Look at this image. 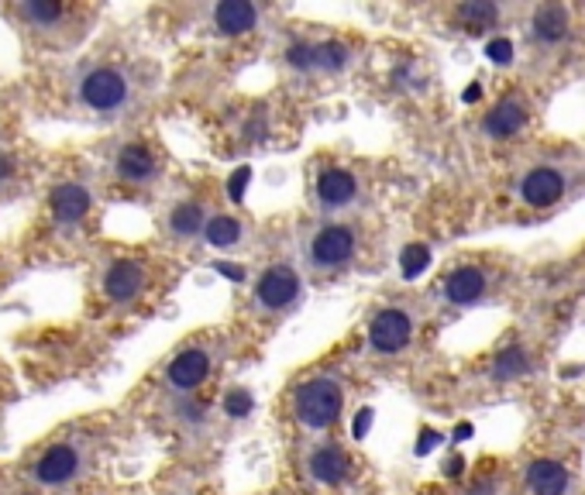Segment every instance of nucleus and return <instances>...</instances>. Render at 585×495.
<instances>
[{"label":"nucleus","mask_w":585,"mask_h":495,"mask_svg":"<svg viewBox=\"0 0 585 495\" xmlns=\"http://www.w3.org/2000/svg\"><path fill=\"white\" fill-rule=\"evenodd\" d=\"M151 90V70L124 49H94L52 76V94L62 111L80 121L118 124L132 117Z\"/></svg>","instance_id":"f257e3e1"},{"label":"nucleus","mask_w":585,"mask_h":495,"mask_svg":"<svg viewBox=\"0 0 585 495\" xmlns=\"http://www.w3.org/2000/svg\"><path fill=\"white\" fill-rule=\"evenodd\" d=\"M103 465V434L94 423H66L32 444L11 479L17 495H80Z\"/></svg>","instance_id":"f03ea898"},{"label":"nucleus","mask_w":585,"mask_h":495,"mask_svg":"<svg viewBox=\"0 0 585 495\" xmlns=\"http://www.w3.org/2000/svg\"><path fill=\"white\" fill-rule=\"evenodd\" d=\"M97 200H100V186L86 165H70L56 172L35 218L32 248H38V255H59L80 248L97 218Z\"/></svg>","instance_id":"7ed1b4c3"},{"label":"nucleus","mask_w":585,"mask_h":495,"mask_svg":"<svg viewBox=\"0 0 585 495\" xmlns=\"http://www.w3.org/2000/svg\"><path fill=\"white\" fill-rule=\"evenodd\" d=\"M0 14L28 55H70L94 32L100 8L80 0H11Z\"/></svg>","instance_id":"20e7f679"},{"label":"nucleus","mask_w":585,"mask_h":495,"mask_svg":"<svg viewBox=\"0 0 585 495\" xmlns=\"http://www.w3.org/2000/svg\"><path fill=\"white\" fill-rule=\"evenodd\" d=\"M156 279H159L156 265H151L145 255L114 251V255L100 258V265L94 272L97 304L111 313H132L151 296Z\"/></svg>","instance_id":"39448f33"},{"label":"nucleus","mask_w":585,"mask_h":495,"mask_svg":"<svg viewBox=\"0 0 585 495\" xmlns=\"http://www.w3.org/2000/svg\"><path fill=\"white\" fill-rule=\"evenodd\" d=\"M107 180L121 193H148L156 189L166 176V159L159 145L145 135H124L111 145L103 162Z\"/></svg>","instance_id":"423d86ee"},{"label":"nucleus","mask_w":585,"mask_h":495,"mask_svg":"<svg viewBox=\"0 0 585 495\" xmlns=\"http://www.w3.org/2000/svg\"><path fill=\"white\" fill-rule=\"evenodd\" d=\"M365 234L355 221H324L317 224L307 242H303V258L314 272H341L349 269L355 258L362 255Z\"/></svg>","instance_id":"0eeeda50"},{"label":"nucleus","mask_w":585,"mask_h":495,"mask_svg":"<svg viewBox=\"0 0 585 495\" xmlns=\"http://www.w3.org/2000/svg\"><path fill=\"white\" fill-rule=\"evenodd\" d=\"M344 413V382L338 375H310L293 389V417L307 434H324L338 426Z\"/></svg>","instance_id":"6e6552de"},{"label":"nucleus","mask_w":585,"mask_h":495,"mask_svg":"<svg viewBox=\"0 0 585 495\" xmlns=\"http://www.w3.org/2000/svg\"><path fill=\"white\" fill-rule=\"evenodd\" d=\"M38 176V159L25 132L0 107V200H14L28 193Z\"/></svg>","instance_id":"1a4fd4ad"},{"label":"nucleus","mask_w":585,"mask_h":495,"mask_svg":"<svg viewBox=\"0 0 585 495\" xmlns=\"http://www.w3.org/2000/svg\"><path fill=\"white\" fill-rule=\"evenodd\" d=\"M303 304V275L290 262H272L258 272L252 286V307L263 317H287Z\"/></svg>","instance_id":"9d476101"},{"label":"nucleus","mask_w":585,"mask_h":495,"mask_svg":"<svg viewBox=\"0 0 585 495\" xmlns=\"http://www.w3.org/2000/svg\"><path fill=\"white\" fill-rule=\"evenodd\" d=\"M210 372H214V351L207 348V344L193 341L169 358V364L162 369V385H166L169 396L186 399V396L204 389Z\"/></svg>","instance_id":"9b49d317"},{"label":"nucleus","mask_w":585,"mask_h":495,"mask_svg":"<svg viewBox=\"0 0 585 495\" xmlns=\"http://www.w3.org/2000/svg\"><path fill=\"white\" fill-rule=\"evenodd\" d=\"M417 334V317L403 304L382 307L373 320H368V351L393 358L410 348V341Z\"/></svg>","instance_id":"f8f14e48"},{"label":"nucleus","mask_w":585,"mask_h":495,"mask_svg":"<svg viewBox=\"0 0 585 495\" xmlns=\"http://www.w3.org/2000/svg\"><path fill=\"white\" fill-rule=\"evenodd\" d=\"M516 197L531 210H551L569 197V172L561 165L540 162L527 169L516 183Z\"/></svg>","instance_id":"ddd939ff"},{"label":"nucleus","mask_w":585,"mask_h":495,"mask_svg":"<svg viewBox=\"0 0 585 495\" xmlns=\"http://www.w3.org/2000/svg\"><path fill=\"white\" fill-rule=\"evenodd\" d=\"M314 197H317V207L324 213H341L358 203L362 197V180L358 172L349 169V165H328L320 169V176L314 183Z\"/></svg>","instance_id":"4468645a"},{"label":"nucleus","mask_w":585,"mask_h":495,"mask_svg":"<svg viewBox=\"0 0 585 495\" xmlns=\"http://www.w3.org/2000/svg\"><path fill=\"white\" fill-rule=\"evenodd\" d=\"M531 121V100L524 94H507L496 100L483 117V135L492 141H510L527 127Z\"/></svg>","instance_id":"2eb2a0df"},{"label":"nucleus","mask_w":585,"mask_h":495,"mask_svg":"<svg viewBox=\"0 0 585 495\" xmlns=\"http://www.w3.org/2000/svg\"><path fill=\"white\" fill-rule=\"evenodd\" d=\"M492 293V272L483 269V265H462L454 269L444 283H441V296L448 307H479L483 299Z\"/></svg>","instance_id":"dca6fc26"},{"label":"nucleus","mask_w":585,"mask_h":495,"mask_svg":"<svg viewBox=\"0 0 585 495\" xmlns=\"http://www.w3.org/2000/svg\"><path fill=\"white\" fill-rule=\"evenodd\" d=\"M210 207H207V200H200V197H183V200H176V203H169V210H166V218H162V227H166V234L172 242H180V245H186V242H204V231H207V221H210Z\"/></svg>","instance_id":"f3484780"},{"label":"nucleus","mask_w":585,"mask_h":495,"mask_svg":"<svg viewBox=\"0 0 585 495\" xmlns=\"http://www.w3.org/2000/svg\"><path fill=\"white\" fill-rule=\"evenodd\" d=\"M352 458L349 450L334 441H317L310 450H307V475L317 482V485H328V488H338L352 479Z\"/></svg>","instance_id":"a211bd4d"},{"label":"nucleus","mask_w":585,"mask_h":495,"mask_svg":"<svg viewBox=\"0 0 585 495\" xmlns=\"http://www.w3.org/2000/svg\"><path fill=\"white\" fill-rule=\"evenodd\" d=\"M263 25V8L248 4V0H221L210 8V28L224 38H242L252 35Z\"/></svg>","instance_id":"6ab92c4d"},{"label":"nucleus","mask_w":585,"mask_h":495,"mask_svg":"<svg viewBox=\"0 0 585 495\" xmlns=\"http://www.w3.org/2000/svg\"><path fill=\"white\" fill-rule=\"evenodd\" d=\"M572 35V14L565 4H540L531 14V38L540 49H554Z\"/></svg>","instance_id":"aec40b11"},{"label":"nucleus","mask_w":585,"mask_h":495,"mask_svg":"<svg viewBox=\"0 0 585 495\" xmlns=\"http://www.w3.org/2000/svg\"><path fill=\"white\" fill-rule=\"evenodd\" d=\"M524 485L531 495H569L572 492V471L551 461V458H537L524 468Z\"/></svg>","instance_id":"412c9836"},{"label":"nucleus","mask_w":585,"mask_h":495,"mask_svg":"<svg viewBox=\"0 0 585 495\" xmlns=\"http://www.w3.org/2000/svg\"><path fill=\"white\" fill-rule=\"evenodd\" d=\"M242 238H245L242 218H234V213H221V210L210 213L207 231H204V245L218 248V251H228L234 245H242Z\"/></svg>","instance_id":"4be33fe9"},{"label":"nucleus","mask_w":585,"mask_h":495,"mask_svg":"<svg viewBox=\"0 0 585 495\" xmlns=\"http://www.w3.org/2000/svg\"><path fill=\"white\" fill-rule=\"evenodd\" d=\"M527 372H531V351L524 344H507V348H500L492 358V369H489L492 382H516Z\"/></svg>","instance_id":"5701e85b"},{"label":"nucleus","mask_w":585,"mask_h":495,"mask_svg":"<svg viewBox=\"0 0 585 495\" xmlns=\"http://www.w3.org/2000/svg\"><path fill=\"white\" fill-rule=\"evenodd\" d=\"M503 17V11L492 4V0H468V4L459 8V25L475 32V35H483L489 28H496V21Z\"/></svg>","instance_id":"b1692460"},{"label":"nucleus","mask_w":585,"mask_h":495,"mask_svg":"<svg viewBox=\"0 0 585 495\" xmlns=\"http://www.w3.org/2000/svg\"><path fill=\"white\" fill-rule=\"evenodd\" d=\"M352 62V49L341 41H314V73H341Z\"/></svg>","instance_id":"393cba45"},{"label":"nucleus","mask_w":585,"mask_h":495,"mask_svg":"<svg viewBox=\"0 0 585 495\" xmlns=\"http://www.w3.org/2000/svg\"><path fill=\"white\" fill-rule=\"evenodd\" d=\"M427 262H430L427 248H421V245L406 248V255H403V275H417V272H424V269H427Z\"/></svg>","instance_id":"a878e982"},{"label":"nucleus","mask_w":585,"mask_h":495,"mask_svg":"<svg viewBox=\"0 0 585 495\" xmlns=\"http://www.w3.org/2000/svg\"><path fill=\"white\" fill-rule=\"evenodd\" d=\"M224 410H228L231 417H245V413L252 410V396H245L242 389H234V393L224 399Z\"/></svg>","instance_id":"bb28decb"},{"label":"nucleus","mask_w":585,"mask_h":495,"mask_svg":"<svg viewBox=\"0 0 585 495\" xmlns=\"http://www.w3.org/2000/svg\"><path fill=\"white\" fill-rule=\"evenodd\" d=\"M465 495H500V482H496L492 475H479L465 488Z\"/></svg>","instance_id":"cd10ccee"},{"label":"nucleus","mask_w":585,"mask_h":495,"mask_svg":"<svg viewBox=\"0 0 585 495\" xmlns=\"http://www.w3.org/2000/svg\"><path fill=\"white\" fill-rule=\"evenodd\" d=\"M489 59H492V62H510V41H492V46H489Z\"/></svg>","instance_id":"c85d7f7f"},{"label":"nucleus","mask_w":585,"mask_h":495,"mask_svg":"<svg viewBox=\"0 0 585 495\" xmlns=\"http://www.w3.org/2000/svg\"><path fill=\"white\" fill-rule=\"evenodd\" d=\"M8 283H11V265H8V258L0 255V293H4Z\"/></svg>","instance_id":"c756f323"}]
</instances>
